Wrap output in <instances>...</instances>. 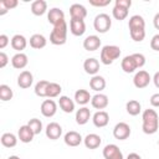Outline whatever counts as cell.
<instances>
[{
	"instance_id": "1",
	"label": "cell",
	"mask_w": 159,
	"mask_h": 159,
	"mask_svg": "<svg viewBox=\"0 0 159 159\" xmlns=\"http://www.w3.org/2000/svg\"><path fill=\"white\" fill-rule=\"evenodd\" d=\"M159 128V116L155 109L148 108L142 114V129L145 134H154Z\"/></svg>"
},
{
	"instance_id": "2",
	"label": "cell",
	"mask_w": 159,
	"mask_h": 159,
	"mask_svg": "<svg viewBox=\"0 0 159 159\" xmlns=\"http://www.w3.org/2000/svg\"><path fill=\"white\" fill-rule=\"evenodd\" d=\"M67 32H68V25L65 20L53 26V29L50 34V42L56 46L65 45L67 41Z\"/></svg>"
},
{
	"instance_id": "3",
	"label": "cell",
	"mask_w": 159,
	"mask_h": 159,
	"mask_svg": "<svg viewBox=\"0 0 159 159\" xmlns=\"http://www.w3.org/2000/svg\"><path fill=\"white\" fill-rule=\"evenodd\" d=\"M122 51L118 46L116 45H106L102 47L101 50V56H99V60L103 65L108 66V65H112L117 58H119Z\"/></svg>"
},
{
	"instance_id": "4",
	"label": "cell",
	"mask_w": 159,
	"mask_h": 159,
	"mask_svg": "<svg viewBox=\"0 0 159 159\" xmlns=\"http://www.w3.org/2000/svg\"><path fill=\"white\" fill-rule=\"evenodd\" d=\"M111 26H112L111 16L108 14H106V12L98 14L93 20V27L99 34H106L111 29Z\"/></svg>"
},
{
	"instance_id": "5",
	"label": "cell",
	"mask_w": 159,
	"mask_h": 159,
	"mask_svg": "<svg viewBox=\"0 0 159 159\" xmlns=\"http://www.w3.org/2000/svg\"><path fill=\"white\" fill-rule=\"evenodd\" d=\"M132 130H130V127L129 124H127L125 122H119L114 125L113 128V137L118 140H125L129 138Z\"/></svg>"
},
{
	"instance_id": "6",
	"label": "cell",
	"mask_w": 159,
	"mask_h": 159,
	"mask_svg": "<svg viewBox=\"0 0 159 159\" xmlns=\"http://www.w3.org/2000/svg\"><path fill=\"white\" fill-rule=\"evenodd\" d=\"M150 81H152L150 75L144 70H139L138 72H135V75L133 77V84L139 89L145 88L150 83Z\"/></svg>"
},
{
	"instance_id": "7",
	"label": "cell",
	"mask_w": 159,
	"mask_h": 159,
	"mask_svg": "<svg viewBox=\"0 0 159 159\" xmlns=\"http://www.w3.org/2000/svg\"><path fill=\"white\" fill-rule=\"evenodd\" d=\"M102 154L104 159H124L122 150L116 144H107L103 148Z\"/></svg>"
},
{
	"instance_id": "8",
	"label": "cell",
	"mask_w": 159,
	"mask_h": 159,
	"mask_svg": "<svg viewBox=\"0 0 159 159\" xmlns=\"http://www.w3.org/2000/svg\"><path fill=\"white\" fill-rule=\"evenodd\" d=\"M40 111L42 113L43 117L46 118H51L56 114L57 112V104L53 99L48 98V99H45L42 103H41V107H40Z\"/></svg>"
},
{
	"instance_id": "9",
	"label": "cell",
	"mask_w": 159,
	"mask_h": 159,
	"mask_svg": "<svg viewBox=\"0 0 159 159\" xmlns=\"http://www.w3.org/2000/svg\"><path fill=\"white\" fill-rule=\"evenodd\" d=\"M45 134L48 139L51 140H57L61 135H62V127L57 123V122H51L46 125L45 129Z\"/></svg>"
},
{
	"instance_id": "10",
	"label": "cell",
	"mask_w": 159,
	"mask_h": 159,
	"mask_svg": "<svg viewBox=\"0 0 159 159\" xmlns=\"http://www.w3.org/2000/svg\"><path fill=\"white\" fill-rule=\"evenodd\" d=\"M47 21L53 26L65 21V12L60 7H52L47 11Z\"/></svg>"
},
{
	"instance_id": "11",
	"label": "cell",
	"mask_w": 159,
	"mask_h": 159,
	"mask_svg": "<svg viewBox=\"0 0 159 159\" xmlns=\"http://www.w3.org/2000/svg\"><path fill=\"white\" fill-rule=\"evenodd\" d=\"M108 103H109V99L104 93H96L94 96H92L91 104L93 108H96L98 111H103L104 108H107Z\"/></svg>"
},
{
	"instance_id": "12",
	"label": "cell",
	"mask_w": 159,
	"mask_h": 159,
	"mask_svg": "<svg viewBox=\"0 0 159 159\" xmlns=\"http://www.w3.org/2000/svg\"><path fill=\"white\" fill-rule=\"evenodd\" d=\"M63 142H65V144L68 145V147H78V145L83 142V138H82V135H81L78 132H76V130H70V132H67V133L65 134Z\"/></svg>"
},
{
	"instance_id": "13",
	"label": "cell",
	"mask_w": 159,
	"mask_h": 159,
	"mask_svg": "<svg viewBox=\"0 0 159 159\" xmlns=\"http://www.w3.org/2000/svg\"><path fill=\"white\" fill-rule=\"evenodd\" d=\"M70 31L73 36H82L86 32V24L84 20L71 19L70 20Z\"/></svg>"
},
{
	"instance_id": "14",
	"label": "cell",
	"mask_w": 159,
	"mask_h": 159,
	"mask_svg": "<svg viewBox=\"0 0 159 159\" xmlns=\"http://www.w3.org/2000/svg\"><path fill=\"white\" fill-rule=\"evenodd\" d=\"M120 67H122L123 72H125V73H133L138 68V65H137V61H135L133 53L123 57V60L120 62Z\"/></svg>"
},
{
	"instance_id": "15",
	"label": "cell",
	"mask_w": 159,
	"mask_h": 159,
	"mask_svg": "<svg viewBox=\"0 0 159 159\" xmlns=\"http://www.w3.org/2000/svg\"><path fill=\"white\" fill-rule=\"evenodd\" d=\"M29 63V57L26 53L24 52H16L12 57H11V65L16 70H22L27 66Z\"/></svg>"
},
{
	"instance_id": "16",
	"label": "cell",
	"mask_w": 159,
	"mask_h": 159,
	"mask_svg": "<svg viewBox=\"0 0 159 159\" xmlns=\"http://www.w3.org/2000/svg\"><path fill=\"white\" fill-rule=\"evenodd\" d=\"M92 122L97 128H103L109 123V114L106 111H97L92 116Z\"/></svg>"
},
{
	"instance_id": "17",
	"label": "cell",
	"mask_w": 159,
	"mask_h": 159,
	"mask_svg": "<svg viewBox=\"0 0 159 159\" xmlns=\"http://www.w3.org/2000/svg\"><path fill=\"white\" fill-rule=\"evenodd\" d=\"M101 47V39L97 35H89L83 40V48L86 51H96Z\"/></svg>"
},
{
	"instance_id": "18",
	"label": "cell",
	"mask_w": 159,
	"mask_h": 159,
	"mask_svg": "<svg viewBox=\"0 0 159 159\" xmlns=\"http://www.w3.org/2000/svg\"><path fill=\"white\" fill-rule=\"evenodd\" d=\"M83 70L86 73H88L91 76H96L99 71V61L96 60L94 57L86 58L83 62Z\"/></svg>"
},
{
	"instance_id": "19",
	"label": "cell",
	"mask_w": 159,
	"mask_h": 159,
	"mask_svg": "<svg viewBox=\"0 0 159 159\" xmlns=\"http://www.w3.org/2000/svg\"><path fill=\"white\" fill-rule=\"evenodd\" d=\"M34 83V76L30 71H22L20 72V75L17 76V86L20 88H30L31 84Z\"/></svg>"
},
{
	"instance_id": "20",
	"label": "cell",
	"mask_w": 159,
	"mask_h": 159,
	"mask_svg": "<svg viewBox=\"0 0 159 159\" xmlns=\"http://www.w3.org/2000/svg\"><path fill=\"white\" fill-rule=\"evenodd\" d=\"M34 137H35V133H34V130L27 124L21 125L19 128V130H17V138L22 143H30V142H32Z\"/></svg>"
},
{
	"instance_id": "21",
	"label": "cell",
	"mask_w": 159,
	"mask_h": 159,
	"mask_svg": "<svg viewBox=\"0 0 159 159\" xmlns=\"http://www.w3.org/2000/svg\"><path fill=\"white\" fill-rule=\"evenodd\" d=\"M70 15L71 19H78V20H84L87 16V9L82 4H72L70 6Z\"/></svg>"
},
{
	"instance_id": "22",
	"label": "cell",
	"mask_w": 159,
	"mask_h": 159,
	"mask_svg": "<svg viewBox=\"0 0 159 159\" xmlns=\"http://www.w3.org/2000/svg\"><path fill=\"white\" fill-rule=\"evenodd\" d=\"M102 143V138L96 133H89L83 138V144L87 149H97Z\"/></svg>"
},
{
	"instance_id": "23",
	"label": "cell",
	"mask_w": 159,
	"mask_h": 159,
	"mask_svg": "<svg viewBox=\"0 0 159 159\" xmlns=\"http://www.w3.org/2000/svg\"><path fill=\"white\" fill-rule=\"evenodd\" d=\"M11 47L15 50V51H17V52H22L25 48H26V46H27V40H26V37L24 36V35H20V34H16V35H14L12 37H11Z\"/></svg>"
},
{
	"instance_id": "24",
	"label": "cell",
	"mask_w": 159,
	"mask_h": 159,
	"mask_svg": "<svg viewBox=\"0 0 159 159\" xmlns=\"http://www.w3.org/2000/svg\"><path fill=\"white\" fill-rule=\"evenodd\" d=\"M89 87H91V89L96 91L97 93H101L106 88V80H104V77L99 76V75L92 76V78L89 80Z\"/></svg>"
},
{
	"instance_id": "25",
	"label": "cell",
	"mask_w": 159,
	"mask_h": 159,
	"mask_svg": "<svg viewBox=\"0 0 159 159\" xmlns=\"http://www.w3.org/2000/svg\"><path fill=\"white\" fill-rule=\"evenodd\" d=\"M91 99H92V96L89 94V92L87 89L81 88V89H77L75 92V102L77 104H80V106L84 107L87 103H89Z\"/></svg>"
},
{
	"instance_id": "26",
	"label": "cell",
	"mask_w": 159,
	"mask_h": 159,
	"mask_svg": "<svg viewBox=\"0 0 159 159\" xmlns=\"http://www.w3.org/2000/svg\"><path fill=\"white\" fill-rule=\"evenodd\" d=\"M75 118H76V123H77V124L84 125V124L89 120V118H91V111H89V108H87V107H81L80 109H77Z\"/></svg>"
},
{
	"instance_id": "27",
	"label": "cell",
	"mask_w": 159,
	"mask_h": 159,
	"mask_svg": "<svg viewBox=\"0 0 159 159\" xmlns=\"http://www.w3.org/2000/svg\"><path fill=\"white\" fill-rule=\"evenodd\" d=\"M47 11V2L45 0H35L31 2V12L35 16H42Z\"/></svg>"
},
{
	"instance_id": "28",
	"label": "cell",
	"mask_w": 159,
	"mask_h": 159,
	"mask_svg": "<svg viewBox=\"0 0 159 159\" xmlns=\"http://www.w3.org/2000/svg\"><path fill=\"white\" fill-rule=\"evenodd\" d=\"M30 46L32 47V48H35V50H41V48H43L45 46H46V43H47V40H46V37L43 36V35H41V34H34L31 37H30Z\"/></svg>"
},
{
	"instance_id": "29",
	"label": "cell",
	"mask_w": 159,
	"mask_h": 159,
	"mask_svg": "<svg viewBox=\"0 0 159 159\" xmlns=\"http://www.w3.org/2000/svg\"><path fill=\"white\" fill-rule=\"evenodd\" d=\"M58 106L65 113H72L75 111V101L67 96H60Z\"/></svg>"
},
{
	"instance_id": "30",
	"label": "cell",
	"mask_w": 159,
	"mask_h": 159,
	"mask_svg": "<svg viewBox=\"0 0 159 159\" xmlns=\"http://www.w3.org/2000/svg\"><path fill=\"white\" fill-rule=\"evenodd\" d=\"M129 30H138V29H145V20L140 15H133L129 17L128 21Z\"/></svg>"
},
{
	"instance_id": "31",
	"label": "cell",
	"mask_w": 159,
	"mask_h": 159,
	"mask_svg": "<svg viewBox=\"0 0 159 159\" xmlns=\"http://www.w3.org/2000/svg\"><path fill=\"white\" fill-rule=\"evenodd\" d=\"M17 139H19V138H17L14 133L7 132V133H4V134L1 135L0 142H1V144H2L5 148H14V147L17 144Z\"/></svg>"
},
{
	"instance_id": "32",
	"label": "cell",
	"mask_w": 159,
	"mask_h": 159,
	"mask_svg": "<svg viewBox=\"0 0 159 159\" xmlns=\"http://www.w3.org/2000/svg\"><path fill=\"white\" fill-rule=\"evenodd\" d=\"M125 109L129 116H138L142 111V104L137 99H130L125 103Z\"/></svg>"
},
{
	"instance_id": "33",
	"label": "cell",
	"mask_w": 159,
	"mask_h": 159,
	"mask_svg": "<svg viewBox=\"0 0 159 159\" xmlns=\"http://www.w3.org/2000/svg\"><path fill=\"white\" fill-rule=\"evenodd\" d=\"M50 84V81H46V80H41L39 81L36 84H35V94L39 96V97H46V93H47V87Z\"/></svg>"
},
{
	"instance_id": "34",
	"label": "cell",
	"mask_w": 159,
	"mask_h": 159,
	"mask_svg": "<svg viewBox=\"0 0 159 159\" xmlns=\"http://www.w3.org/2000/svg\"><path fill=\"white\" fill-rule=\"evenodd\" d=\"M62 92V87L56 83V82H50L48 87H47V93H46V97L47 98H55V97H58Z\"/></svg>"
},
{
	"instance_id": "35",
	"label": "cell",
	"mask_w": 159,
	"mask_h": 159,
	"mask_svg": "<svg viewBox=\"0 0 159 159\" xmlns=\"http://www.w3.org/2000/svg\"><path fill=\"white\" fill-rule=\"evenodd\" d=\"M17 0H1L0 1V15H5L9 10L15 9L17 6Z\"/></svg>"
},
{
	"instance_id": "36",
	"label": "cell",
	"mask_w": 159,
	"mask_h": 159,
	"mask_svg": "<svg viewBox=\"0 0 159 159\" xmlns=\"http://www.w3.org/2000/svg\"><path fill=\"white\" fill-rule=\"evenodd\" d=\"M12 97H14V92L10 88V86L0 84V99L2 102H7V101L12 99Z\"/></svg>"
},
{
	"instance_id": "37",
	"label": "cell",
	"mask_w": 159,
	"mask_h": 159,
	"mask_svg": "<svg viewBox=\"0 0 159 159\" xmlns=\"http://www.w3.org/2000/svg\"><path fill=\"white\" fill-rule=\"evenodd\" d=\"M112 15H113V17L116 20L122 21V20L127 19V16H128V9H124V7H120V6L114 5L113 6V10H112Z\"/></svg>"
},
{
	"instance_id": "38",
	"label": "cell",
	"mask_w": 159,
	"mask_h": 159,
	"mask_svg": "<svg viewBox=\"0 0 159 159\" xmlns=\"http://www.w3.org/2000/svg\"><path fill=\"white\" fill-rule=\"evenodd\" d=\"M27 125L34 130V133H35V135L36 134H40L41 132H42V122L39 119V118H31L29 122H27Z\"/></svg>"
},
{
	"instance_id": "39",
	"label": "cell",
	"mask_w": 159,
	"mask_h": 159,
	"mask_svg": "<svg viewBox=\"0 0 159 159\" xmlns=\"http://www.w3.org/2000/svg\"><path fill=\"white\" fill-rule=\"evenodd\" d=\"M111 4V0H89V5L97 7H104Z\"/></svg>"
},
{
	"instance_id": "40",
	"label": "cell",
	"mask_w": 159,
	"mask_h": 159,
	"mask_svg": "<svg viewBox=\"0 0 159 159\" xmlns=\"http://www.w3.org/2000/svg\"><path fill=\"white\" fill-rule=\"evenodd\" d=\"M135 61H137V65H138V68H142L144 65H145V56L143 53H133Z\"/></svg>"
},
{
	"instance_id": "41",
	"label": "cell",
	"mask_w": 159,
	"mask_h": 159,
	"mask_svg": "<svg viewBox=\"0 0 159 159\" xmlns=\"http://www.w3.org/2000/svg\"><path fill=\"white\" fill-rule=\"evenodd\" d=\"M150 48L154 51H159V34L154 35L150 40Z\"/></svg>"
},
{
	"instance_id": "42",
	"label": "cell",
	"mask_w": 159,
	"mask_h": 159,
	"mask_svg": "<svg viewBox=\"0 0 159 159\" xmlns=\"http://www.w3.org/2000/svg\"><path fill=\"white\" fill-rule=\"evenodd\" d=\"M114 5L129 10V7L132 6V1H130V0H116V1H114Z\"/></svg>"
},
{
	"instance_id": "43",
	"label": "cell",
	"mask_w": 159,
	"mask_h": 159,
	"mask_svg": "<svg viewBox=\"0 0 159 159\" xmlns=\"http://www.w3.org/2000/svg\"><path fill=\"white\" fill-rule=\"evenodd\" d=\"M9 42H11V41L9 40L7 35L1 34V35H0V48H1V50H2V48H5V47L9 45Z\"/></svg>"
},
{
	"instance_id": "44",
	"label": "cell",
	"mask_w": 159,
	"mask_h": 159,
	"mask_svg": "<svg viewBox=\"0 0 159 159\" xmlns=\"http://www.w3.org/2000/svg\"><path fill=\"white\" fill-rule=\"evenodd\" d=\"M9 63V57L5 52H0V68H4L6 65Z\"/></svg>"
},
{
	"instance_id": "45",
	"label": "cell",
	"mask_w": 159,
	"mask_h": 159,
	"mask_svg": "<svg viewBox=\"0 0 159 159\" xmlns=\"http://www.w3.org/2000/svg\"><path fill=\"white\" fill-rule=\"evenodd\" d=\"M149 102H150L152 107L158 108V107H159V93H154V94H152V97H150Z\"/></svg>"
},
{
	"instance_id": "46",
	"label": "cell",
	"mask_w": 159,
	"mask_h": 159,
	"mask_svg": "<svg viewBox=\"0 0 159 159\" xmlns=\"http://www.w3.org/2000/svg\"><path fill=\"white\" fill-rule=\"evenodd\" d=\"M153 25L157 30H159V12H157L154 15V19H153Z\"/></svg>"
},
{
	"instance_id": "47",
	"label": "cell",
	"mask_w": 159,
	"mask_h": 159,
	"mask_svg": "<svg viewBox=\"0 0 159 159\" xmlns=\"http://www.w3.org/2000/svg\"><path fill=\"white\" fill-rule=\"evenodd\" d=\"M152 81L154 82V84H155V87H157V88H159V71L154 73V76H153V78H152Z\"/></svg>"
},
{
	"instance_id": "48",
	"label": "cell",
	"mask_w": 159,
	"mask_h": 159,
	"mask_svg": "<svg viewBox=\"0 0 159 159\" xmlns=\"http://www.w3.org/2000/svg\"><path fill=\"white\" fill-rule=\"evenodd\" d=\"M127 159H142V157L138 153H129L127 155Z\"/></svg>"
},
{
	"instance_id": "49",
	"label": "cell",
	"mask_w": 159,
	"mask_h": 159,
	"mask_svg": "<svg viewBox=\"0 0 159 159\" xmlns=\"http://www.w3.org/2000/svg\"><path fill=\"white\" fill-rule=\"evenodd\" d=\"M7 159H21L20 157H17V155H10Z\"/></svg>"
},
{
	"instance_id": "50",
	"label": "cell",
	"mask_w": 159,
	"mask_h": 159,
	"mask_svg": "<svg viewBox=\"0 0 159 159\" xmlns=\"http://www.w3.org/2000/svg\"><path fill=\"white\" fill-rule=\"evenodd\" d=\"M158 144H159V140H158Z\"/></svg>"
}]
</instances>
